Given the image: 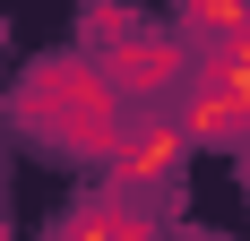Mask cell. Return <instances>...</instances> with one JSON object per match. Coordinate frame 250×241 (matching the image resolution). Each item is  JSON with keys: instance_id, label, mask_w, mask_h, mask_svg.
Listing matches in <instances>:
<instances>
[{"instance_id": "obj_2", "label": "cell", "mask_w": 250, "mask_h": 241, "mask_svg": "<svg viewBox=\"0 0 250 241\" xmlns=\"http://www.w3.org/2000/svg\"><path fill=\"white\" fill-rule=\"evenodd\" d=\"M181 69H190L181 35H147V26H138V35L104 60V86H112V95H155V86H173Z\"/></svg>"}, {"instance_id": "obj_1", "label": "cell", "mask_w": 250, "mask_h": 241, "mask_svg": "<svg viewBox=\"0 0 250 241\" xmlns=\"http://www.w3.org/2000/svg\"><path fill=\"white\" fill-rule=\"evenodd\" d=\"M181 155H190L181 120H138V129H121V146H112V164H121V190H112V198H138V190H173Z\"/></svg>"}, {"instance_id": "obj_4", "label": "cell", "mask_w": 250, "mask_h": 241, "mask_svg": "<svg viewBox=\"0 0 250 241\" xmlns=\"http://www.w3.org/2000/svg\"><path fill=\"white\" fill-rule=\"evenodd\" d=\"M61 241H155V224L129 198H86V207L61 216Z\"/></svg>"}, {"instance_id": "obj_3", "label": "cell", "mask_w": 250, "mask_h": 241, "mask_svg": "<svg viewBox=\"0 0 250 241\" xmlns=\"http://www.w3.org/2000/svg\"><path fill=\"white\" fill-rule=\"evenodd\" d=\"M181 138L190 146H250V112L216 86V78H190V103H181Z\"/></svg>"}, {"instance_id": "obj_5", "label": "cell", "mask_w": 250, "mask_h": 241, "mask_svg": "<svg viewBox=\"0 0 250 241\" xmlns=\"http://www.w3.org/2000/svg\"><path fill=\"white\" fill-rule=\"evenodd\" d=\"M242 181H250V146H242Z\"/></svg>"}]
</instances>
